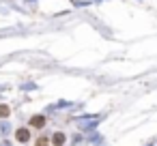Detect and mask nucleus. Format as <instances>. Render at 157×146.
Here are the masks:
<instances>
[{
    "mask_svg": "<svg viewBox=\"0 0 157 146\" xmlns=\"http://www.w3.org/2000/svg\"><path fill=\"white\" fill-rule=\"evenodd\" d=\"M9 131H11V127H9V122H0V133H5V135H7Z\"/></svg>",
    "mask_w": 157,
    "mask_h": 146,
    "instance_id": "nucleus-5",
    "label": "nucleus"
},
{
    "mask_svg": "<svg viewBox=\"0 0 157 146\" xmlns=\"http://www.w3.org/2000/svg\"><path fill=\"white\" fill-rule=\"evenodd\" d=\"M95 122H97V120H90V118H82V120H80L78 125H80L82 129H88V127H93Z\"/></svg>",
    "mask_w": 157,
    "mask_h": 146,
    "instance_id": "nucleus-4",
    "label": "nucleus"
},
{
    "mask_svg": "<svg viewBox=\"0 0 157 146\" xmlns=\"http://www.w3.org/2000/svg\"><path fill=\"white\" fill-rule=\"evenodd\" d=\"M2 116H9V107L7 105H0V118Z\"/></svg>",
    "mask_w": 157,
    "mask_h": 146,
    "instance_id": "nucleus-6",
    "label": "nucleus"
},
{
    "mask_svg": "<svg viewBox=\"0 0 157 146\" xmlns=\"http://www.w3.org/2000/svg\"><path fill=\"white\" fill-rule=\"evenodd\" d=\"M30 125H33V127H43V125H45V118H43V116H33V118H30Z\"/></svg>",
    "mask_w": 157,
    "mask_h": 146,
    "instance_id": "nucleus-2",
    "label": "nucleus"
},
{
    "mask_svg": "<svg viewBox=\"0 0 157 146\" xmlns=\"http://www.w3.org/2000/svg\"><path fill=\"white\" fill-rule=\"evenodd\" d=\"M52 142H54L56 146H63V144H65V135H63V133H54V135H52Z\"/></svg>",
    "mask_w": 157,
    "mask_h": 146,
    "instance_id": "nucleus-3",
    "label": "nucleus"
},
{
    "mask_svg": "<svg viewBox=\"0 0 157 146\" xmlns=\"http://www.w3.org/2000/svg\"><path fill=\"white\" fill-rule=\"evenodd\" d=\"M0 146H11V144H9V142H2V144H0Z\"/></svg>",
    "mask_w": 157,
    "mask_h": 146,
    "instance_id": "nucleus-8",
    "label": "nucleus"
},
{
    "mask_svg": "<svg viewBox=\"0 0 157 146\" xmlns=\"http://www.w3.org/2000/svg\"><path fill=\"white\" fill-rule=\"evenodd\" d=\"M17 142H28V137H30V133H28V129H20L17 133Z\"/></svg>",
    "mask_w": 157,
    "mask_h": 146,
    "instance_id": "nucleus-1",
    "label": "nucleus"
},
{
    "mask_svg": "<svg viewBox=\"0 0 157 146\" xmlns=\"http://www.w3.org/2000/svg\"><path fill=\"white\" fill-rule=\"evenodd\" d=\"M45 144H48V140H39L37 142V146H45Z\"/></svg>",
    "mask_w": 157,
    "mask_h": 146,
    "instance_id": "nucleus-7",
    "label": "nucleus"
}]
</instances>
